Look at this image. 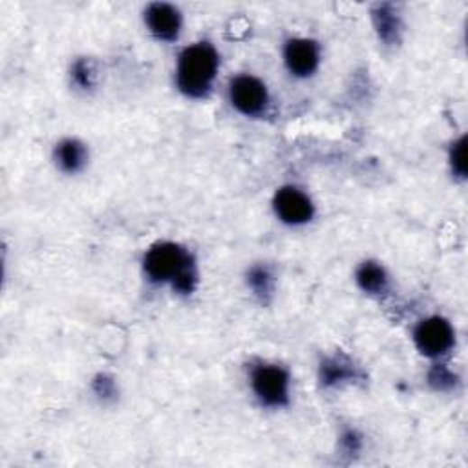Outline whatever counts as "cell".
<instances>
[{"mask_svg": "<svg viewBox=\"0 0 468 468\" xmlns=\"http://www.w3.org/2000/svg\"><path fill=\"white\" fill-rule=\"evenodd\" d=\"M143 270L151 282L169 284L176 293L188 295L196 288L194 260L178 243L160 242L152 245L143 258Z\"/></svg>", "mask_w": 468, "mask_h": 468, "instance_id": "obj_1", "label": "cell"}, {"mask_svg": "<svg viewBox=\"0 0 468 468\" xmlns=\"http://www.w3.org/2000/svg\"><path fill=\"white\" fill-rule=\"evenodd\" d=\"M220 57L211 42H196L187 46L176 66V85L190 99L206 97L218 76Z\"/></svg>", "mask_w": 468, "mask_h": 468, "instance_id": "obj_2", "label": "cell"}, {"mask_svg": "<svg viewBox=\"0 0 468 468\" xmlns=\"http://www.w3.org/2000/svg\"><path fill=\"white\" fill-rule=\"evenodd\" d=\"M251 388L260 403L270 408H280L289 403V373L277 364L254 366Z\"/></svg>", "mask_w": 468, "mask_h": 468, "instance_id": "obj_3", "label": "cell"}, {"mask_svg": "<svg viewBox=\"0 0 468 468\" xmlns=\"http://www.w3.org/2000/svg\"><path fill=\"white\" fill-rule=\"evenodd\" d=\"M454 327L443 317H428L421 320L414 329L416 348L430 359H439L446 355L454 346Z\"/></svg>", "mask_w": 468, "mask_h": 468, "instance_id": "obj_4", "label": "cell"}, {"mask_svg": "<svg viewBox=\"0 0 468 468\" xmlns=\"http://www.w3.org/2000/svg\"><path fill=\"white\" fill-rule=\"evenodd\" d=\"M229 99L233 106L247 117L262 115L270 105V94H267L265 85L252 76L234 78L229 87Z\"/></svg>", "mask_w": 468, "mask_h": 468, "instance_id": "obj_5", "label": "cell"}, {"mask_svg": "<svg viewBox=\"0 0 468 468\" xmlns=\"http://www.w3.org/2000/svg\"><path fill=\"white\" fill-rule=\"evenodd\" d=\"M273 207L277 216L293 227L298 225H306L307 222H311L313 215H315V207L313 202L309 199V196L306 192H302L297 187H282L273 199Z\"/></svg>", "mask_w": 468, "mask_h": 468, "instance_id": "obj_6", "label": "cell"}, {"mask_svg": "<svg viewBox=\"0 0 468 468\" xmlns=\"http://www.w3.org/2000/svg\"><path fill=\"white\" fill-rule=\"evenodd\" d=\"M286 69L295 78H309L320 64V48L311 39H289L284 46Z\"/></svg>", "mask_w": 468, "mask_h": 468, "instance_id": "obj_7", "label": "cell"}, {"mask_svg": "<svg viewBox=\"0 0 468 468\" xmlns=\"http://www.w3.org/2000/svg\"><path fill=\"white\" fill-rule=\"evenodd\" d=\"M145 23L151 33L160 41H176L181 32V14L176 6L154 3L145 12Z\"/></svg>", "mask_w": 468, "mask_h": 468, "instance_id": "obj_8", "label": "cell"}, {"mask_svg": "<svg viewBox=\"0 0 468 468\" xmlns=\"http://www.w3.org/2000/svg\"><path fill=\"white\" fill-rule=\"evenodd\" d=\"M55 161L60 167V170L76 174L88 161L87 147L78 140H62L55 147Z\"/></svg>", "mask_w": 468, "mask_h": 468, "instance_id": "obj_9", "label": "cell"}, {"mask_svg": "<svg viewBox=\"0 0 468 468\" xmlns=\"http://www.w3.org/2000/svg\"><path fill=\"white\" fill-rule=\"evenodd\" d=\"M357 284L364 293H384L388 289V275L384 271V267L375 262H364L357 270Z\"/></svg>", "mask_w": 468, "mask_h": 468, "instance_id": "obj_10", "label": "cell"}, {"mask_svg": "<svg viewBox=\"0 0 468 468\" xmlns=\"http://www.w3.org/2000/svg\"><path fill=\"white\" fill-rule=\"evenodd\" d=\"M373 21L382 41L393 42L397 39V33L400 30V21L397 17V12L391 6H379L377 12L373 14Z\"/></svg>", "mask_w": 468, "mask_h": 468, "instance_id": "obj_11", "label": "cell"}, {"mask_svg": "<svg viewBox=\"0 0 468 468\" xmlns=\"http://www.w3.org/2000/svg\"><path fill=\"white\" fill-rule=\"evenodd\" d=\"M353 375L350 364L339 361V359H329L320 366V379L326 386H335Z\"/></svg>", "mask_w": 468, "mask_h": 468, "instance_id": "obj_12", "label": "cell"}, {"mask_svg": "<svg viewBox=\"0 0 468 468\" xmlns=\"http://www.w3.org/2000/svg\"><path fill=\"white\" fill-rule=\"evenodd\" d=\"M247 282L251 289L260 297H267L273 291V275L270 273V270H265V267H252L249 271Z\"/></svg>", "mask_w": 468, "mask_h": 468, "instance_id": "obj_13", "label": "cell"}, {"mask_svg": "<svg viewBox=\"0 0 468 468\" xmlns=\"http://www.w3.org/2000/svg\"><path fill=\"white\" fill-rule=\"evenodd\" d=\"M450 167L457 178H466V138H461L452 145Z\"/></svg>", "mask_w": 468, "mask_h": 468, "instance_id": "obj_14", "label": "cell"}, {"mask_svg": "<svg viewBox=\"0 0 468 468\" xmlns=\"http://www.w3.org/2000/svg\"><path fill=\"white\" fill-rule=\"evenodd\" d=\"M74 81L81 88H92L96 81V72L92 69V64L88 60H79L74 66Z\"/></svg>", "mask_w": 468, "mask_h": 468, "instance_id": "obj_15", "label": "cell"}, {"mask_svg": "<svg viewBox=\"0 0 468 468\" xmlns=\"http://www.w3.org/2000/svg\"><path fill=\"white\" fill-rule=\"evenodd\" d=\"M430 382L436 384L439 390H446L450 386H454L455 382V375L452 372H448L445 366H436L430 373Z\"/></svg>", "mask_w": 468, "mask_h": 468, "instance_id": "obj_16", "label": "cell"}]
</instances>
